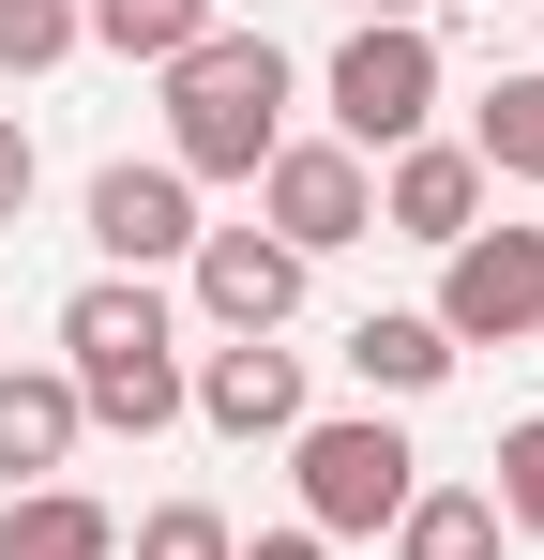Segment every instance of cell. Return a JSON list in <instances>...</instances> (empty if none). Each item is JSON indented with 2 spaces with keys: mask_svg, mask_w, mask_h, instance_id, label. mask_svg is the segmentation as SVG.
I'll use <instances>...</instances> for the list:
<instances>
[{
  "mask_svg": "<svg viewBox=\"0 0 544 560\" xmlns=\"http://www.w3.org/2000/svg\"><path fill=\"white\" fill-rule=\"evenodd\" d=\"M181 303L152 273H91L76 303H61V378H76L91 424H121V440H167L181 424Z\"/></svg>",
  "mask_w": 544,
  "mask_h": 560,
  "instance_id": "6da1fadb",
  "label": "cell"
},
{
  "mask_svg": "<svg viewBox=\"0 0 544 560\" xmlns=\"http://www.w3.org/2000/svg\"><path fill=\"white\" fill-rule=\"evenodd\" d=\"M287 46L272 31H197L167 61V167L181 183H258L272 152H287Z\"/></svg>",
  "mask_w": 544,
  "mask_h": 560,
  "instance_id": "7a4b0ae2",
  "label": "cell"
},
{
  "mask_svg": "<svg viewBox=\"0 0 544 560\" xmlns=\"http://www.w3.org/2000/svg\"><path fill=\"white\" fill-rule=\"evenodd\" d=\"M287 485H303V530H318V546H378V530L409 515L424 455H409L393 409H303V424H287Z\"/></svg>",
  "mask_w": 544,
  "mask_h": 560,
  "instance_id": "3957f363",
  "label": "cell"
},
{
  "mask_svg": "<svg viewBox=\"0 0 544 560\" xmlns=\"http://www.w3.org/2000/svg\"><path fill=\"white\" fill-rule=\"evenodd\" d=\"M318 106H333V137H348L363 167L409 152V137H439V31H348L318 61Z\"/></svg>",
  "mask_w": 544,
  "mask_h": 560,
  "instance_id": "277c9868",
  "label": "cell"
},
{
  "mask_svg": "<svg viewBox=\"0 0 544 560\" xmlns=\"http://www.w3.org/2000/svg\"><path fill=\"white\" fill-rule=\"evenodd\" d=\"M258 228L318 273V258H348V243H378V167H363L348 137H287L258 167Z\"/></svg>",
  "mask_w": 544,
  "mask_h": 560,
  "instance_id": "5b68a950",
  "label": "cell"
},
{
  "mask_svg": "<svg viewBox=\"0 0 544 560\" xmlns=\"http://www.w3.org/2000/svg\"><path fill=\"white\" fill-rule=\"evenodd\" d=\"M439 318L453 349H530L544 334V228H469V243H439Z\"/></svg>",
  "mask_w": 544,
  "mask_h": 560,
  "instance_id": "8992f818",
  "label": "cell"
},
{
  "mask_svg": "<svg viewBox=\"0 0 544 560\" xmlns=\"http://www.w3.org/2000/svg\"><path fill=\"white\" fill-rule=\"evenodd\" d=\"M91 258H106V273H181V258H197V183H181L167 152H152V167H137V152L91 167Z\"/></svg>",
  "mask_w": 544,
  "mask_h": 560,
  "instance_id": "52a82bcc",
  "label": "cell"
},
{
  "mask_svg": "<svg viewBox=\"0 0 544 560\" xmlns=\"http://www.w3.org/2000/svg\"><path fill=\"white\" fill-rule=\"evenodd\" d=\"M181 424H212V440H287V424H303V349H272V334L197 349V364H181Z\"/></svg>",
  "mask_w": 544,
  "mask_h": 560,
  "instance_id": "ba28073f",
  "label": "cell"
},
{
  "mask_svg": "<svg viewBox=\"0 0 544 560\" xmlns=\"http://www.w3.org/2000/svg\"><path fill=\"white\" fill-rule=\"evenodd\" d=\"M181 288H197L212 334H287V318H303V258H287L272 228H197Z\"/></svg>",
  "mask_w": 544,
  "mask_h": 560,
  "instance_id": "9c48e42d",
  "label": "cell"
},
{
  "mask_svg": "<svg viewBox=\"0 0 544 560\" xmlns=\"http://www.w3.org/2000/svg\"><path fill=\"white\" fill-rule=\"evenodd\" d=\"M378 228H393V243H469V228H484V167H469V137H409V152H378Z\"/></svg>",
  "mask_w": 544,
  "mask_h": 560,
  "instance_id": "30bf717a",
  "label": "cell"
},
{
  "mask_svg": "<svg viewBox=\"0 0 544 560\" xmlns=\"http://www.w3.org/2000/svg\"><path fill=\"white\" fill-rule=\"evenodd\" d=\"M76 440H91L76 378H61V364H0V500H15V485H61Z\"/></svg>",
  "mask_w": 544,
  "mask_h": 560,
  "instance_id": "8fae6325",
  "label": "cell"
},
{
  "mask_svg": "<svg viewBox=\"0 0 544 560\" xmlns=\"http://www.w3.org/2000/svg\"><path fill=\"white\" fill-rule=\"evenodd\" d=\"M469 364L424 303H378V318H348V378H363V409H409V394H439V378Z\"/></svg>",
  "mask_w": 544,
  "mask_h": 560,
  "instance_id": "7c38bea8",
  "label": "cell"
},
{
  "mask_svg": "<svg viewBox=\"0 0 544 560\" xmlns=\"http://www.w3.org/2000/svg\"><path fill=\"white\" fill-rule=\"evenodd\" d=\"M0 560H121V515L91 485H15L0 500Z\"/></svg>",
  "mask_w": 544,
  "mask_h": 560,
  "instance_id": "4fadbf2b",
  "label": "cell"
},
{
  "mask_svg": "<svg viewBox=\"0 0 544 560\" xmlns=\"http://www.w3.org/2000/svg\"><path fill=\"white\" fill-rule=\"evenodd\" d=\"M76 31L106 46V61H152V77H167L181 46H197V31H227V15H212V0H76Z\"/></svg>",
  "mask_w": 544,
  "mask_h": 560,
  "instance_id": "5bb4252c",
  "label": "cell"
},
{
  "mask_svg": "<svg viewBox=\"0 0 544 560\" xmlns=\"http://www.w3.org/2000/svg\"><path fill=\"white\" fill-rule=\"evenodd\" d=\"M393 560H499V500H484V485H409Z\"/></svg>",
  "mask_w": 544,
  "mask_h": 560,
  "instance_id": "9a60e30c",
  "label": "cell"
},
{
  "mask_svg": "<svg viewBox=\"0 0 544 560\" xmlns=\"http://www.w3.org/2000/svg\"><path fill=\"white\" fill-rule=\"evenodd\" d=\"M469 167H484V183H544V61L469 106Z\"/></svg>",
  "mask_w": 544,
  "mask_h": 560,
  "instance_id": "2e32d148",
  "label": "cell"
},
{
  "mask_svg": "<svg viewBox=\"0 0 544 560\" xmlns=\"http://www.w3.org/2000/svg\"><path fill=\"white\" fill-rule=\"evenodd\" d=\"M121 560H243V530H227L212 500H152V515L121 530Z\"/></svg>",
  "mask_w": 544,
  "mask_h": 560,
  "instance_id": "e0dca14e",
  "label": "cell"
},
{
  "mask_svg": "<svg viewBox=\"0 0 544 560\" xmlns=\"http://www.w3.org/2000/svg\"><path fill=\"white\" fill-rule=\"evenodd\" d=\"M484 469H499V485H484L499 530H530V546H544V409H530V424H499V455H484Z\"/></svg>",
  "mask_w": 544,
  "mask_h": 560,
  "instance_id": "ac0fdd59",
  "label": "cell"
},
{
  "mask_svg": "<svg viewBox=\"0 0 544 560\" xmlns=\"http://www.w3.org/2000/svg\"><path fill=\"white\" fill-rule=\"evenodd\" d=\"M76 0H0V77H46V61H76Z\"/></svg>",
  "mask_w": 544,
  "mask_h": 560,
  "instance_id": "d6986e66",
  "label": "cell"
},
{
  "mask_svg": "<svg viewBox=\"0 0 544 560\" xmlns=\"http://www.w3.org/2000/svg\"><path fill=\"white\" fill-rule=\"evenodd\" d=\"M15 212H31V121L0 106V228H15Z\"/></svg>",
  "mask_w": 544,
  "mask_h": 560,
  "instance_id": "ffe728a7",
  "label": "cell"
},
{
  "mask_svg": "<svg viewBox=\"0 0 544 560\" xmlns=\"http://www.w3.org/2000/svg\"><path fill=\"white\" fill-rule=\"evenodd\" d=\"M243 560H333V546H318V530H258Z\"/></svg>",
  "mask_w": 544,
  "mask_h": 560,
  "instance_id": "44dd1931",
  "label": "cell"
},
{
  "mask_svg": "<svg viewBox=\"0 0 544 560\" xmlns=\"http://www.w3.org/2000/svg\"><path fill=\"white\" fill-rule=\"evenodd\" d=\"M348 15L363 31H424V0H348Z\"/></svg>",
  "mask_w": 544,
  "mask_h": 560,
  "instance_id": "7402d4cb",
  "label": "cell"
},
{
  "mask_svg": "<svg viewBox=\"0 0 544 560\" xmlns=\"http://www.w3.org/2000/svg\"><path fill=\"white\" fill-rule=\"evenodd\" d=\"M530 349H544V334H530Z\"/></svg>",
  "mask_w": 544,
  "mask_h": 560,
  "instance_id": "603a6c76",
  "label": "cell"
},
{
  "mask_svg": "<svg viewBox=\"0 0 544 560\" xmlns=\"http://www.w3.org/2000/svg\"><path fill=\"white\" fill-rule=\"evenodd\" d=\"M530 15H544V0H530Z\"/></svg>",
  "mask_w": 544,
  "mask_h": 560,
  "instance_id": "cb8c5ba5",
  "label": "cell"
}]
</instances>
